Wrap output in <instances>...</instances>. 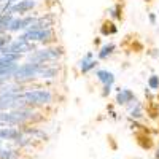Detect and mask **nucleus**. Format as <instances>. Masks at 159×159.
I'll list each match as a JSON object with an SVG mask.
<instances>
[{
	"mask_svg": "<svg viewBox=\"0 0 159 159\" xmlns=\"http://www.w3.org/2000/svg\"><path fill=\"white\" fill-rule=\"evenodd\" d=\"M111 18H115L116 21H123L124 19V13H123V2H116L113 8H110Z\"/></svg>",
	"mask_w": 159,
	"mask_h": 159,
	"instance_id": "4468645a",
	"label": "nucleus"
},
{
	"mask_svg": "<svg viewBox=\"0 0 159 159\" xmlns=\"http://www.w3.org/2000/svg\"><path fill=\"white\" fill-rule=\"evenodd\" d=\"M57 69H49V67H46L42 73H40V75H42V78H52V76H57Z\"/></svg>",
	"mask_w": 159,
	"mask_h": 159,
	"instance_id": "aec40b11",
	"label": "nucleus"
},
{
	"mask_svg": "<svg viewBox=\"0 0 159 159\" xmlns=\"http://www.w3.org/2000/svg\"><path fill=\"white\" fill-rule=\"evenodd\" d=\"M156 159H159V145H157V148H156V154H154Z\"/></svg>",
	"mask_w": 159,
	"mask_h": 159,
	"instance_id": "bb28decb",
	"label": "nucleus"
},
{
	"mask_svg": "<svg viewBox=\"0 0 159 159\" xmlns=\"http://www.w3.org/2000/svg\"><path fill=\"white\" fill-rule=\"evenodd\" d=\"M34 7H35L34 0H19L18 3H15L13 7H10L8 13H11V15H15V13H19V15H22V13L30 11Z\"/></svg>",
	"mask_w": 159,
	"mask_h": 159,
	"instance_id": "0eeeda50",
	"label": "nucleus"
},
{
	"mask_svg": "<svg viewBox=\"0 0 159 159\" xmlns=\"http://www.w3.org/2000/svg\"><path fill=\"white\" fill-rule=\"evenodd\" d=\"M22 137V130L16 127H3L0 129V139L2 140H19Z\"/></svg>",
	"mask_w": 159,
	"mask_h": 159,
	"instance_id": "1a4fd4ad",
	"label": "nucleus"
},
{
	"mask_svg": "<svg viewBox=\"0 0 159 159\" xmlns=\"http://www.w3.org/2000/svg\"><path fill=\"white\" fill-rule=\"evenodd\" d=\"M92 43H94V46H100V38H99V37H96Z\"/></svg>",
	"mask_w": 159,
	"mask_h": 159,
	"instance_id": "b1692460",
	"label": "nucleus"
},
{
	"mask_svg": "<svg viewBox=\"0 0 159 159\" xmlns=\"http://www.w3.org/2000/svg\"><path fill=\"white\" fill-rule=\"evenodd\" d=\"M135 94L132 92L130 89H119L118 94H116V103L118 105H127L129 102L135 100Z\"/></svg>",
	"mask_w": 159,
	"mask_h": 159,
	"instance_id": "9d476101",
	"label": "nucleus"
},
{
	"mask_svg": "<svg viewBox=\"0 0 159 159\" xmlns=\"http://www.w3.org/2000/svg\"><path fill=\"white\" fill-rule=\"evenodd\" d=\"M22 100L27 105H46L52 102V94L46 89H37V91H27L21 96Z\"/></svg>",
	"mask_w": 159,
	"mask_h": 159,
	"instance_id": "7ed1b4c3",
	"label": "nucleus"
},
{
	"mask_svg": "<svg viewBox=\"0 0 159 159\" xmlns=\"http://www.w3.org/2000/svg\"><path fill=\"white\" fill-rule=\"evenodd\" d=\"M62 54H64V49H62L61 46H59V48H46V49L37 51L35 54H32V56H30V61H34V62L54 61V59H59Z\"/></svg>",
	"mask_w": 159,
	"mask_h": 159,
	"instance_id": "39448f33",
	"label": "nucleus"
},
{
	"mask_svg": "<svg viewBox=\"0 0 159 159\" xmlns=\"http://www.w3.org/2000/svg\"><path fill=\"white\" fill-rule=\"evenodd\" d=\"M99 32L102 37H111V35H116L118 34V25L111 21V19H103L100 22V27H99Z\"/></svg>",
	"mask_w": 159,
	"mask_h": 159,
	"instance_id": "6e6552de",
	"label": "nucleus"
},
{
	"mask_svg": "<svg viewBox=\"0 0 159 159\" xmlns=\"http://www.w3.org/2000/svg\"><path fill=\"white\" fill-rule=\"evenodd\" d=\"M24 29V22L21 18H13L11 22L8 24V30L10 32H18V30H22Z\"/></svg>",
	"mask_w": 159,
	"mask_h": 159,
	"instance_id": "dca6fc26",
	"label": "nucleus"
},
{
	"mask_svg": "<svg viewBox=\"0 0 159 159\" xmlns=\"http://www.w3.org/2000/svg\"><path fill=\"white\" fill-rule=\"evenodd\" d=\"M11 42V38L10 35H0V52H2V49Z\"/></svg>",
	"mask_w": 159,
	"mask_h": 159,
	"instance_id": "4be33fe9",
	"label": "nucleus"
},
{
	"mask_svg": "<svg viewBox=\"0 0 159 159\" xmlns=\"http://www.w3.org/2000/svg\"><path fill=\"white\" fill-rule=\"evenodd\" d=\"M11 19H13L11 13H7V15L0 16V32H7L8 30V24L11 22Z\"/></svg>",
	"mask_w": 159,
	"mask_h": 159,
	"instance_id": "a211bd4d",
	"label": "nucleus"
},
{
	"mask_svg": "<svg viewBox=\"0 0 159 159\" xmlns=\"http://www.w3.org/2000/svg\"><path fill=\"white\" fill-rule=\"evenodd\" d=\"M80 64H81V73H88L89 70L96 69V65H97L99 62L94 61V59H84V57H83V61L80 62Z\"/></svg>",
	"mask_w": 159,
	"mask_h": 159,
	"instance_id": "2eb2a0df",
	"label": "nucleus"
},
{
	"mask_svg": "<svg viewBox=\"0 0 159 159\" xmlns=\"http://www.w3.org/2000/svg\"><path fill=\"white\" fill-rule=\"evenodd\" d=\"M108 140H110V143H111V148H113V150H116V143L113 142V137H108Z\"/></svg>",
	"mask_w": 159,
	"mask_h": 159,
	"instance_id": "393cba45",
	"label": "nucleus"
},
{
	"mask_svg": "<svg viewBox=\"0 0 159 159\" xmlns=\"http://www.w3.org/2000/svg\"><path fill=\"white\" fill-rule=\"evenodd\" d=\"M145 108H147V115L153 119H157L159 118V103L154 102V99L148 100L147 105H145Z\"/></svg>",
	"mask_w": 159,
	"mask_h": 159,
	"instance_id": "f8f14e48",
	"label": "nucleus"
},
{
	"mask_svg": "<svg viewBox=\"0 0 159 159\" xmlns=\"http://www.w3.org/2000/svg\"><path fill=\"white\" fill-rule=\"evenodd\" d=\"M48 65H45V62H34L30 61L29 64H24L21 67H18L16 73H15V78L18 81H22L25 78H34L35 75H40Z\"/></svg>",
	"mask_w": 159,
	"mask_h": 159,
	"instance_id": "f03ea898",
	"label": "nucleus"
},
{
	"mask_svg": "<svg viewBox=\"0 0 159 159\" xmlns=\"http://www.w3.org/2000/svg\"><path fill=\"white\" fill-rule=\"evenodd\" d=\"M157 127H159V118H157Z\"/></svg>",
	"mask_w": 159,
	"mask_h": 159,
	"instance_id": "c756f323",
	"label": "nucleus"
},
{
	"mask_svg": "<svg viewBox=\"0 0 159 159\" xmlns=\"http://www.w3.org/2000/svg\"><path fill=\"white\" fill-rule=\"evenodd\" d=\"M148 88L151 91H159V76L157 75H151L148 78Z\"/></svg>",
	"mask_w": 159,
	"mask_h": 159,
	"instance_id": "6ab92c4d",
	"label": "nucleus"
},
{
	"mask_svg": "<svg viewBox=\"0 0 159 159\" xmlns=\"http://www.w3.org/2000/svg\"><path fill=\"white\" fill-rule=\"evenodd\" d=\"M129 51L135 52V54H140V52L145 51V46H143V43L140 42L139 38H132V43H130V46H129Z\"/></svg>",
	"mask_w": 159,
	"mask_h": 159,
	"instance_id": "f3484780",
	"label": "nucleus"
},
{
	"mask_svg": "<svg viewBox=\"0 0 159 159\" xmlns=\"http://www.w3.org/2000/svg\"><path fill=\"white\" fill-rule=\"evenodd\" d=\"M0 2H3V0H0Z\"/></svg>",
	"mask_w": 159,
	"mask_h": 159,
	"instance_id": "2f4dec72",
	"label": "nucleus"
},
{
	"mask_svg": "<svg viewBox=\"0 0 159 159\" xmlns=\"http://www.w3.org/2000/svg\"><path fill=\"white\" fill-rule=\"evenodd\" d=\"M0 157L2 159H16V153L11 150H0Z\"/></svg>",
	"mask_w": 159,
	"mask_h": 159,
	"instance_id": "412c9836",
	"label": "nucleus"
},
{
	"mask_svg": "<svg viewBox=\"0 0 159 159\" xmlns=\"http://www.w3.org/2000/svg\"><path fill=\"white\" fill-rule=\"evenodd\" d=\"M103 91H102V97H107L108 94H110V89H111V86H108V84H103V88H102Z\"/></svg>",
	"mask_w": 159,
	"mask_h": 159,
	"instance_id": "5701e85b",
	"label": "nucleus"
},
{
	"mask_svg": "<svg viewBox=\"0 0 159 159\" xmlns=\"http://www.w3.org/2000/svg\"><path fill=\"white\" fill-rule=\"evenodd\" d=\"M2 8H3V7H2V5H0V11H2Z\"/></svg>",
	"mask_w": 159,
	"mask_h": 159,
	"instance_id": "7c9ffc66",
	"label": "nucleus"
},
{
	"mask_svg": "<svg viewBox=\"0 0 159 159\" xmlns=\"http://www.w3.org/2000/svg\"><path fill=\"white\" fill-rule=\"evenodd\" d=\"M145 2H147V3H151V2H153V0H145Z\"/></svg>",
	"mask_w": 159,
	"mask_h": 159,
	"instance_id": "c85d7f7f",
	"label": "nucleus"
},
{
	"mask_svg": "<svg viewBox=\"0 0 159 159\" xmlns=\"http://www.w3.org/2000/svg\"><path fill=\"white\" fill-rule=\"evenodd\" d=\"M51 38H54L52 32L48 29H30L25 30L24 35L19 37V40H25V42H43V43H49Z\"/></svg>",
	"mask_w": 159,
	"mask_h": 159,
	"instance_id": "20e7f679",
	"label": "nucleus"
},
{
	"mask_svg": "<svg viewBox=\"0 0 159 159\" xmlns=\"http://www.w3.org/2000/svg\"><path fill=\"white\" fill-rule=\"evenodd\" d=\"M150 21H151V24H154V22H156V16L153 15V13H150Z\"/></svg>",
	"mask_w": 159,
	"mask_h": 159,
	"instance_id": "a878e982",
	"label": "nucleus"
},
{
	"mask_svg": "<svg viewBox=\"0 0 159 159\" xmlns=\"http://www.w3.org/2000/svg\"><path fill=\"white\" fill-rule=\"evenodd\" d=\"M18 61H19V54L2 52V56H0V78L15 76V73L18 70V64H16Z\"/></svg>",
	"mask_w": 159,
	"mask_h": 159,
	"instance_id": "f257e3e1",
	"label": "nucleus"
},
{
	"mask_svg": "<svg viewBox=\"0 0 159 159\" xmlns=\"http://www.w3.org/2000/svg\"><path fill=\"white\" fill-rule=\"evenodd\" d=\"M96 76H97V80H99L102 84L111 86V84L115 83V75H113L111 72H108V70H97Z\"/></svg>",
	"mask_w": 159,
	"mask_h": 159,
	"instance_id": "9b49d317",
	"label": "nucleus"
},
{
	"mask_svg": "<svg viewBox=\"0 0 159 159\" xmlns=\"http://www.w3.org/2000/svg\"><path fill=\"white\" fill-rule=\"evenodd\" d=\"M5 81H7V78H0V86H3Z\"/></svg>",
	"mask_w": 159,
	"mask_h": 159,
	"instance_id": "cd10ccee",
	"label": "nucleus"
},
{
	"mask_svg": "<svg viewBox=\"0 0 159 159\" xmlns=\"http://www.w3.org/2000/svg\"><path fill=\"white\" fill-rule=\"evenodd\" d=\"M135 142L142 150H153L154 148V140L150 135V132H147V130L135 132Z\"/></svg>",
	"mask_w": 159,
	"mask_h": 159,
	"instance_id": "423d86ee",
	"label": "nucleus"
},
{
	"mask_svg": "<svg viewBox=\"0 0 159 159\" xmlns=\"http://www.w3.org/2000/svg\"><path fill=\"white\" fill-rule=\"evenodd\" d=\"M115 43H108V45H105V46H102L100 49H99V52H97V57L100 59V61H105V59H108L111 54H113V51H115Z\"/></svg>",
	"mask_w": 159,
	"mask_h": 159,
	"instance_id": "ddd939ff",
	"label": "nucleus"
}]
</instances>
